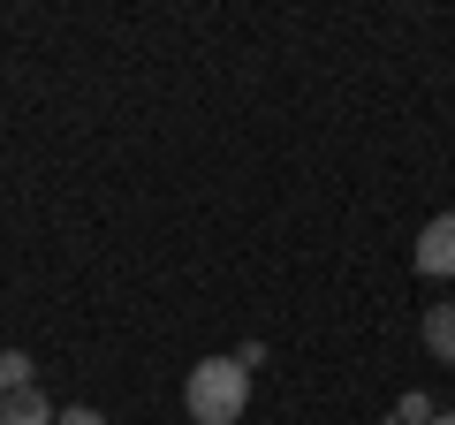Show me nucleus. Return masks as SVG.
<instances>
[{
    "instance_id": "1",
    "label": "nucleus",
    "mask_w": 455,
    "mask_h": 425,
    "mask_svg": "<svg viewBox=\"0 0 455 425\" xmlns=\"http://www.w3.org/2000/svg\"><path fill=\"white\" fill-rule=\"evenodd\" d=\"M251 403V373L235 357H205L190 365V380H182V410H190L197 425H235Z\"/></svg>"
},
{
    "instance_id": "2",
    "label": "nucleus",
    "mask_w": 455,
    "mask_h": 425,
    "mask_svg": "<svg viewBox=\"0 0 455 425\" xmlns=\"http://www.w3.org/2000/svg\"><path fill=\"white\" fill-rule=\"evenodd\" d=\"M418 274H433V281H455V212L425 221V236H418Z\"/></svg>"
},
{
    "instance_id": "3",
    "label": "nucleus",
    "mask_w": 455,
    "mask_h": 425,
    "mask_svg": "<svg viewBox=\"0 0 455 425\" xmlns=\"http://www.w3.org/2000/svg\"><path fill=\"white\" fill-rule=\"evenodd\" d=\"M61 410L46 403L38 388H16V395H0V425H53Z\"/></svg>"
},
{
    "instance_id": "4",
    "label": "nucleus",
    "mask_w": 455,
    "mask_h": 425,
    "mask_svg": "<svg viewBox=\"0 0 455 425\" xmlns=\"http://www.w3.org/2000/svg\"><path fill=\"white\" fill-rule=\"evenodd\" d=\"M425 349H433V357H455V304L425 311Z\"/></svg>"
},
{
    "instance_id": "5",
    "label": "nucleus",
    "mask_w": 455,
    "mask_h": 425,
    "mask_svg": "<svg viewBox=\"0 0 455 425\" xmlns=\"http://www.w3.org/2000/svg\"><path fill=\"white\" fill-rule=\"evenodd\" d=\"M16 388H31V357L23 349H0V395H16Z\"/></svg>"
},
{
    "instance_id": "6",
    "label": "nucleus",
    "mask_w": 455,
    "mask_h": 425,
    "mask_svg": "<svg viewBox=\"0 0 455 425\" xmlns=\"http://www.w3.org/2000/svg\"><path fill=\"white\" fill-rule=\"evenodd\" d=\"M395 418H403V425H433V418H440V410H433V403H425V395H403V403H395Z\"/></svg>"
},
{
    "instance_id": "7",
    "label": "nucleus",
    "mask_w": 455,
    "mask_h": 425,
    "mask_svg": "<svg viewBox=\"0 0 455 425\" xmlns=\"http://www.w3.org/2000/svg\"><path fill=\"white\" fill-rule=\"evenodd\" d=\"M53 425H107V418H99V410H61Z\"/></svg>"
},
{
    "instance_id": "8",
    "label": "nucleus",
    "mask_w": 455,
    "mask_h": 425,
    "mask_svg": "<svg viewBox=\"0 0 455 425\" xmlns=\"http://www.w3.org/2000/svg\"><path fill=\"white\" fill-rule=\"evenodd\" d=\"M433 425H455V418H433Z\"/></svg>"
}]
</instances>
